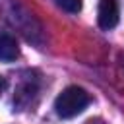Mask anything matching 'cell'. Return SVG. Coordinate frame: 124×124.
Here are the masks:
<instances>
[{
    "mask_svg": "<svg viewBox=\"0 0 124 124\" xmlns=\"http://www.w3.org/2000/svg\"><path fill=\"white\" fill-rule=\"evenodd\" d=\"M81 2H83V0H56V4H58L62 10L70 12V14H78V12L81 10Z\"/></svg>",
    "mask_w": 124,
    "mask_h": 124,
    "instance_id": "4",
    "label": "cell"
},
{
    "mask_svg": "<svg viewBox=\"0 0 124 124\" xmlns=\"http://www.w3.org/2000/svg\"><path fill=\"white\" fill-rule=\"evenodd\" d=\"M118 16H120V10H118V2L116 0H99L97 21H99V27L101 29L108 31V29L116 27Z\"/></svg>",
    "mask_w": 124,
    "mask_h": 124,
    "instance_id": "2",
    "label": "cell"
},
{
    "mask_svg": "<svg viewBox=\"0 0 124 124\" xmlns=\"http://www.w3.org/2000/svg\"><path fill=\"white\" fill-rule=\"evenodd\" d=\"M4 89H6V79L0 76V95H2V91H4Z\"/></svg>",
    "mask_w": 124,
    "mask_h": 124,
    "instance_id": "5",
    "label": "cell"
},
{
    "mask_svg": "<svg viewBox=\"0 0 124 124\" xmlns=\"http://www.w3.org/2000/svg\"><path fill=\"white\" fill-rule=\"evenodd\" d=\"M91 103V95L78 85H70L60 91V95L54 101V110L60 118H74L78 116L87 105Z\"/></svg>",
    "mask_w": 124,
    "mask_h": 124,
    "instance_id": "1",
    "label": "cell"
},
{
    "mask_svg": "<svg viewBox=\"0 0 124 124\" xmlns=\"http://www.w3.org/2000/svg\"><path fill=\"white\" fill-rule=\"evenodd\" d=\"M87 124H103V122H99V120H95V122H93V120H91V122H87Z\"/></svg>",
    "mask_w": 124,
    "mask_h": 124,
    "instance_id": "6",
    "label": "cell"
},
{
    "mask_svg": "<svg viewBox=\"0 0 124 124\" xmlns=\"http://www.w3.org/2000/svg\"><path fill=\"white\" fill-rule=\"evenodd\" d=\"M19 56V46L17 41L14 39V35L10 33H0V60L4 62H12Z\"/></svg>",
    "mask_w": 124,
    "mask_h": 124,
    "instance_id": "3",
    "label": "cell"
}]
</instances>
